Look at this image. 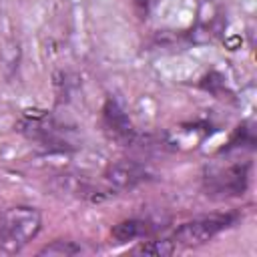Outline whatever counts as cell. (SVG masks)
I'll list each match as a JSON object with an SVG mask.
<instances>
[{
	"mask_svg": "<svg viewBox=\"0 0 257 257\" xmlns=\"http://www.w3.org/2000/svg\"><path fill=\"white\" fill-rule=\"evenodd\" d=\"M42 215L36 207L18 205L0 211V251L18 253L40 231Z\"/></svg>",
	"mask_w": 257,
	"mask_h": 257,
	"instance_id": "1",
	"label": "cell"
},
{
	"mask_svg": "<svg viewBox=\"0 0 257 257\" xmlns=\"http://www.w3.org/2000/svg\"><path fill=\"white\" fill-rule=\"evenodd\" d=\"M18 131L30 141L40 143L48 151H68L74 149L64 126L46 110H26L18 122Z\"/></svg>",
	"mask_w": 257,
	"mask_h": 257,
	"instance_id": "2",
	"label": "cell"
},
{
	"mask_svg": "<svg viewBox=\"0 0 257 257\" xmlns=\"http://www.w3.org/2000/svg\"><path fill=\"white\" fill-rule=\"evenodd\" d=\"M249 161L231 163L227 167H211L203 179V187L211 197H241L249 185Z\"/></svg>",
	"mask_w": 257,
	"mask_h": 257,
	"instance_id": "3",
	"label": "cell"
},
{
	"mask_svg": "<svg viewBox=\"0 0 257 257\" xmlns=\"http://www.w3.org/2000/svg\"><path fill=\"white\" fill-rule=\"evenodd\" d=\"M177 249V245L173 243V239H155V241H147V243H141L135 253H141V255H157V257H167V255H173Z\"/></svg>",
	"mask_w": 257,
	"mask_h": 257,
	"instance_id": "8",
	"label": "cell"
},
{
	"mask_svg": "<svg viewBox=\"0 0 257 257\" xmlns=\"http://www.w3.org/2000/svg\"><path fill=\"white\" fill-rule=\"evenodd\" d=\"M237 221L235 213H225V215H207L199 217L193 221H187L179 225L173 233V243L183 245V247H197L205 245L209 239H213L217 233L225 231Z\"/></svg>",
	"mask_w": 257,
	"mask_h": 257,
	"instance_id": "4",
	"label": "cell"
},
{
	"mask_svg": "<svg viewBox=\"0 0 257 257\" xmlns=\"http://www.w3.org/2000/svg\"><path fill=\"white\" fill-rule=\"evenodd\" d=\"M104 126L106 131L112 135V139L120 141V143H131L133 137H135V131H133V124L126 116V112L122 110V106L116 102V100H106L104 104Z\"/></svg>",
	"mask_w": 257,
	"mask_h": 257,
	"instance_id": "6",
	"label": "cell"
},
{
	"mask_svg": "<svg viewBox=\"0 0 257 257\" xmlns=\"http://www.w3.org/2000/svg\"><path fill=\"white\" fill-rule=\"evenodd\" d=\"M135 6H137V10H139L141 18H147V14H149V6H151V0H135Z\"/></svg>",
	"mask_w": 257,
	"mask_h": 257,
	"instance_id": "10",
	"label": "cell"
},
{
	"mask_svg": "<svg viewBox=\"0 0 257 257\" xmlns=\"http://www.w3.org/2000/svg\"><path fill=\"white\" fill-rule=\"evenodd\" d=\"M80 245H76L74 241H52L50 245L42 247L38 253L40 255H56V257H68V255H76L80 253Z\"/></svg>",
	"mask_w": 257,
	"mask_h": 257,
	"instance_id": "9",
	"label": "cell"
},
{
	"mask_svg": "<svg viewBox=\"0 0 257 257\" xmlns=\"http://www.w3.org/2000/svg\"><path fill=\"white\" fill-rule=\"evenodd\" d=\"M155 231H157V227L149 219H126V221H120L112 227L110 237L116 243H128V241L145 239V237L153 235Z\"/></svg>",
	"mask_w": 257,
	"mask_h": 257,
	"instance_id": "7",
	"label": "cell"
},
{
	"mask_svg": "<svg viewBox=\"0 0 257 257\" xmlns=\"http://www.w3.org/2000/svg\"><path fill=\"white\" fill-rule=\"evenodd\" d=\"M147 177H149V173L141 163L126 161V159L108 165L106 173H104V179L116 189H133L139 183H143Z\"/></svg>",
	"mask_w": 257,
	"mask_h": 257,
	"instance_id": "5",
	"label": "cell"
}]
</instances>
